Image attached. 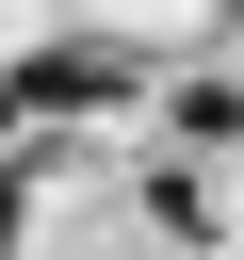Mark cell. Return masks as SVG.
Listing matches in <instances>:
<instances>
[{
    "label": "cell",
    "instance_id": "obj_1",
    "mask_svg": "<svg viewBox=\"0 0 244 260\" xmlns=\"http://www.w3.org/2000/svg\"><path fill=\"white\" fill-rule=\"evenodd\" d=\"M130 81H146L130 49H16V65H0V98H16L33 130H65V114H114Z\"/></svg>",
    "mask_w": 244,
    "mask_h": 260
},
{
    "label": "cell",
    "instance_id": "obj_2",
    "mask_svg": "<svg viewBox=\"0 0 244 260\" xmlns=\"http://www.w3.org/2000/svg\"><path fill=\"white\" fill-rule=\"evenodd\" d=\"M33 162H49V146H16V162H0V244H16V211H33Z\"/></svg>",
    "mask_w": 244,
    "mask_h": 260
},
{
    "label": "cell",
    "instance_id": "obj_3",
    "mask_svg": "<svg viewBox=\"0 0 244 260\" xmlns=\"http://www.w3.org/2000/svg\"><path fill=\"white\" fill-rule=\"evenodd\" d=\"M0 130H16V98H0Z\"/></svg>",
    "mask_w": 244,
    "mask_h": 260
}]
</instances>
